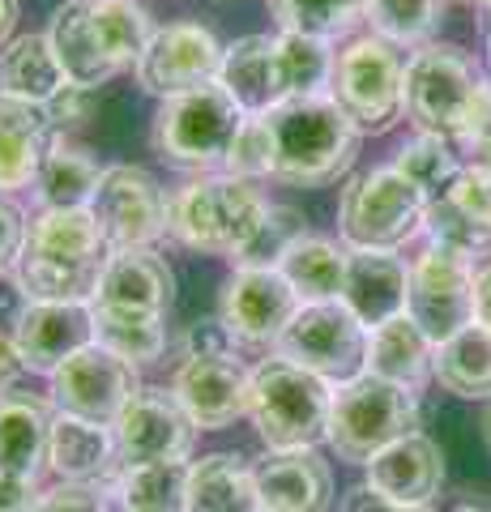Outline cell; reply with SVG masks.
Returning a JSON list of instances; mask_svg holds the SVG:
<instances>
[{"instance_id": "cell-1", "label": "cell", "mask_w": 491, "mask_h": 512, "mask_svg": "<svg viewBox=\"0 0 491 512\" xmlns=\"http://www.w3.org/2000/svg\"><path fill=\"white\" fill-rule=\"evenodd\" d=\"M112 244L94 210H39L26 222V244L13 265L30 299L94 303Z\"/></svg>"}, {"instance_id": "cell-2", "label": "cell", "mask_w": 491, "mask_h": 512, "mask_svg": "<svg viewBox=\"0 0 491 512\" xmlns=\"http://www.w3.org/2000/svg\"><path fill=\"white\" fill-rule=\"evenodd\" d=\"M274 137V180L291 188H325L351 171L359 154V128L334 94H299L265 111Z\"/></svg>"}, {"instance_id": "cell-3", "label": "cell", "mask_w": 491, "mask_h": 512, "mask_svg": "<svg viewBox=\"0 0 491 512\" xmlns=\"http://www.w3.org/2000/svg\"><path fill=\"white\" fill-rule=\"evenodd\" d=\"M329 410H334V384L312 376L282 355H269L252 367L248 380V419L265 448H316L329 436Z\"/></svg>"}, {"instance_id": "cell-4", "label": "cell", "mask_w": 491, "mask_h": 512, "mask_svg": "<svg viewBox=\"0 0 491 512\" xmlns=\"http://www.w3.org/2000/svg\"><path fill=\"white\" fill-rule=\"evenodd\" d=\"M269 201L252 180L235 175H214V180H193L167 197V235L176 244L210 256H240L244 244L257 235Z\"/></svg>"}, {"instance_id": "cell-5", "label": "cell", "mask_w": 491, "mask_h": 512, "mask_svg": "<svg viewBox=\"0 0 491 512\" xmlns=\"http://www.w3.org/2000/svg\"><path fill=\"white\" fill-rule=\"evenodd\" d=\"M483 86H487V77L470 52H462L453 43H423L406 60L402 116L419 133H432V137H445L462 146Z\"/></svg>"}, {"instance_id": "cell-6", "label": "cell", "mask_w": 491, "mask_h": 512, "mask_svg": "<svg viewBox=\"0 0 491 512\" xmlns=\"http://www.w3.org/2000/svg\"><path fill=\"white\" fill-rule=\"evenodd\" d=\"M419 431V393L389 384L372 372L346 380L334 389V410H329V436L334 448L351 466H368L376 453H385L393 440Z\"/></svg>"}, {"instance_id": "cell-7", "label": "cell", "mask_w": 491, "mask_h": 512, "mask_svg": "<svg viewBox=\"0 0 491 512\" xmlns=\"http://www.w3.org/2000/svg\"><path fill=\"white\" fill-rule=\"evenodd\" d=\"M427 197L398 167L355 175L338 201V235L351 252H402L423 235Z\"/></svg>"}, {"instance_id": "cell-8", "label": "cell", "mask_w": 491, "mask_h": 512, "mask_svg": "<svg viewBox=\"0 0 491 512\" xmlns=\"http://www.w3.org/2000/svg\"><path fill=\"white\" fill-rule=\"evenodd\" d=\"M244 116L248 111L218 82L197 86L188 94H176V99H163L154 116V150L158 158L188 171L227 167V154L240 137Z\"/></svg>"}, {"instance_id": "cell-9", "label": "cell", "mask_w": 491, "mask_h": 512, "mask_svg": "<svg viewBox=\"0 0 491 512\" xmlns=\"http://www.w3.org/2000/svg\"><path fill=\"white\" fill-rule=\"evenodd\" d=\"M274 355L308 367L312 376L338 389V384L363 376V367H368V325L342 299L299 303L291 325L274 342Z\"/></svg>"}, {"instance_id": "cell-10", "label": "cell", "mask_w": 491, "mask_h": 512, "mask_svg": "<svg viewBox=\"0 0 491 512\" xmlns=\"http://www.w3.org/2000/svg\"><path fill=\"white\" fill-rule=\"evenodd\" d=\"M406 60L380 35H359L338 52L329 94L355 120L359 133H389L402 116Z\"/></svg>"}, {"instance_id": "cell-11", "label": "cell", "mask_w": 491, "mask_h": 512, "mask_svg": "<svg viewBox=\"0 0 491 512\" xmlns=\"http://www.w3.org/2000/svg\"><path fill=\"white\" fill-rule=\"evenodd\" d=\"M406 316L427 333L432 346L462 333L474 320V261L427 244L410 261Z\"/></svg>"}, {"instance_id": "cell-12", "label": "cell", "mask_w": 491, "mask_h": 512, "mask_svg": "<svg viewBox=\"0 0 491 512\" xmlns=\"http://www.w3.org/2000/svg\"><path fill=\"white\" fill-rule=\"evenodd\" d=\"M90 210L99 218L112 252L154 248L167 235V192L158 188L150 171L129 163H116L103 171Z\"/></svg>"}, {"instance_id": "cell-13", "label": "cell", "mask_w": 491, "mask_h": 512, "mask_svg": "<svg viewBox=\"0 0 491 512\" xmlns=\"http://www.w3.org/2000/svg\"><path fill=\"white\" fill-rule=\"evenodd\" d=\"M116 457L120 466H163V461H188L193 457L197 423L184 414L171 389H146L120 410L112 423Z\"/></svg>"}, {"instance_id": "cell-14", "label": "cell", "mask_w": 491, "mask_h": 512, "mask_svg": "<svg viewBox=\"0 0 491 512\" xmlns=\"http://www.w3.org/2000/svg\"><path fill=\"white\" fill-rule=\"evenodd\" d=\"M52 402L56 410L77 414V419L90 423H107L112 427L120 419V410L137 397V367L124 363L120 355H112L107 346H86L77 350L69 363H60L52 376Z\"/></svg>"}, {"instance_id": "cell-15", "label": "cell", "mask_w": 491, "mask_h": 512, "mask_svg": "<svg viewBox=\"0 0 491 512\" xmlns=\"http://www.w3.org/2000/svg\"><path fill=\"white\" fill-rule=\"evenodd\" d=\"M227 47L214 39L210 26L201 22H171L154 30L146 56L137 60V82L154 99H176L197 86L218 82Z\"/></svg>"}, {"instance_id": "cell-16", "label": "cell", "mask_w": 491, "mask_h": 512, "mask_svg": "<svg viewBox=\"0 0 491 512\" xmlns=\"http://www.w3.org/2000/svg\"><path fill=\"white\" fill-rule=\"evenodd\" d=\"M299 303L304 299L291 291V282L278 269H235L223 286V320L235 342L248 346H274L299 312Z\"/></svg>"}, {"instance_id": "cell-17", "label": "cell", "mask_w": 491, "mask_h": 512, "mask_svg": "<svg viewBox=\"0 0 491 512\" xmlns=\"http://www.w3.org/2000/svg\"><path fill=\"white\" fill-rule=\"evenodd\" d=\"M22 367L35 376H52L77 350L94 346V303H52L30 299V308L13 325Z\"/></svg>"}, {"instance_id": "cell-18", "label": "cell", "mask_w": 491, "mask_h": 512, "mask_svg": "<svg viewBox=\"0 0 491 512\" xmlns=\"http://www.w3.org/2000/svg\"><path fill=\"white\" fill-rule=\"evenodd\" d=\"M248 380L252 372L235 355L184 359L171 380V393L197 423V431H223L248 414Z\"/></svg>"}, {"instance_id": "cell-19", "label": "cell", "mask_w": 491, "mask_h": 512, "mask_svg": "<svg viewBox=\"0 0 491 512\" xmlns=\"http://www.w3.org/2000/svg\"><path fill=\"white\" fill-rule=\"evenodd\" d=\"M261 512H329L334 508V470L316 457V448H265L257 461Z\"/></svg>"}, {"instance_id": "cell-20", "label": "cell", "mask_w": 491, "mask_h": 512, "mask_svg": "<svg viewBox=\"0 0 491 512\" xmlns=\"http://www.w3.org/2000/svg\"><path fill=\"white\" fill-rule=\"evenodd\" d=\"M60 141L52 116L39 103L0 94V197L35 188L43 158Z\"/></svg>"}, {"instance_id": "cell-21", "label": "cell", "mask_w": 491, "mask_h": 512, "mask_svg": "<svg viewBox=\"0 0 491 512\" xmlns=\"http://www.w3.org/2000/svg\"><path fill=\"white\" fill-rule=\"evenodd\" d=\"M171 303H176V274L154 248L112 252V261L99 278V291H94V308L167 316Z\"/></svg>"}, {"instance_id": "cell-22", "label": "cell", "mask_w": 491, "mask_h": 512, "mask_svg": "<svg viewBox=\"0 0 491 512\" xmlns=\"http://www.w3.org/2000/svg\"><path fill=\"white\" fill-rule=\"evenodd\" d=\"M218 86H223L248 116H261V111H274L278 103H287L291 90H287V69H282L278 35H244V39L227 43Z\"/></svg>"}, {"instance_id": "cell-23", "label": "cell", "mask_w": 491, "mask_h": 512, "mask_svg": "<svg viewBox=\"0 0 491 512\" xmlns=\"http://www.w3.org/2000/svg\"><path fill=\"white\" fill-rule=\"evenodd\" d=\"M368 478L363 483L393 495L402 504H432L440 487H445V453L432 436L423 431H410V436L393 440L385 453H376L368 466Z\"/></svg>"}, {"instance_id": "cell-24", "label": "cell", "mask_w": 491, "mask_h": 512, "mask_svg": "<svg viewBox=\"0 0 491 512\" xmlns=\"http://www.w3.org/2000/svg\"><path fill=\"white\" fill-rule=\"evenodd\" d=\"M47 470L65 483H107L120 470L116 436L107 423H90L77 414H52V444H47Z\"/></svg>"}, {"instance_id": "cell-25", "label": "cell", "mask_w": 491, "mask_h": 512, "mask_svg": "<svg viewBox=\"0 0 491 512\" xmlns=\"http://www.w3.org/2000/svg\"><path fill=\"white\" fill-rule=\"evenodd\" d=\"M406 295H410V265L402 261L398 252H351L342 303L368 329L385 325V320H393V316H402L406 312Z\"/></svg>"}, {"instance_id": "cell-26", "label": "cell", "mask_w": 491, "mask_h": 512, "mask_svg": "<svg viewBox=\"0 0 491 512\" xmlns=\"http://www.w3.org/2000/svg\"><path fill=\"white\" fill-rule=\"evenodd\" d=\"M47 444H52V414L39 397H0V478H18V483L35 487L47 470Z\"/></svg>"}, {"instance_id": "cell-27", "label": "cell", "mask_w": 491, "mask_h": 512, "mask_svg": "<svg viewBox=\"0 0 491 512\" xmlns=\"http://www.w3.org/2000/svg\"><path fill=\"white\" fill-rule=\"evenodd\" d=\"M432 355H436V346L427 342V333L402 312L385 320V325L368 329V367L363 372L419 393L432 380Z\"/></svg>"}, {"instance_id": "cell-28", "label": "cell", "mask_w": 491, "mask_h": 512, "mask_svg": "<svg viewBox=\"0 0 491 512\" xmlns=\"http://www.w3.org/2000/svg\"><path fill=\"white\" fill-rule=\"evenodd\" d=\"M47 39H52V47H56L65 77H69V82H77V86L99 90V86H107L120 73L112 64V56L103 52L99 30H94V22H90V5H86V0H65V5L52 13Z\"/></svg>"}, {"instance_id": "cell-29", "label": "cell", "mask_w": 491, "mask_h": 512, "mask_svg": "<svg viewBox=\"0 0 491 512\" xmlns=\"http://www.w3.org/2000/svg\"><path fill=\"white\" fill-rule=\"evenodd\" d=\"M188 512H261L257 470L235 453L188 461Z\"/></svg>"}, {"instance_id": "cell-30", "label": "cell", "mask_w": 491, "mask_h": 512, "mask_svg": "<svg viewBox=\"0 0 491 512\" xmlns=\"http://www.w3.org/2000/svg\"><path fill=\"white\" fill-rule=\"evenodd\" d=\"M346 265H351V248L308 231L287 248V256L278 261V274L291 282V291L304 303H329L346 291Z\"/></svg>"}, {"instance_id": "cell-31", "label": "cell", "mask_w": 491, "mask_h": 512, "mask_svg": "<svg viewBox=\"0 0 491 512\" xmlns=\"http://www.w3.org/2000/svg\"><path fill=\"white\" fill-rule=\"evenodd\" d=\"M432 380L466 402H491V329L470 320L462 333L440 342L432 355Z\"/></svg>"}, {"instance_id": "cell-32", "label": "cell", "mask_w": 491, "mask_h": 512, "mask_svg": "<svg viewBox=\"0 0 491 512\" xmlns=\"http://www.w3.org/2000/svg\"><path fill=\"white\" fill-rule=\"evenodd\" d=\"M65 86L69 77L60 69V56L47 35H22L0 52V94L47 107Z\"/></svg>"}, {"instance_id": "cell-33", "label": "cell", "mask_w": 491, "mask_h": 512, "mask_svg": "<svg viewBox=\"0 0 491 512\" xmlns=\"http://www.w3.org/2000/svg\"><path fill=\"white\" fill-rule=\"evenodd\" d=\"M103 171L107 167L94 163L90 150L56 141L52 154H47L39 167V180H35L39 210H90Z\"/></svg>"}, {"instance_id": "cell-34", "label": "cell", "mask_w": 491, "mask_h": 512, "mask_svg": "<svg viewBox=\"0 0 491 512\" xmlns=\"http://www.w3.org/2000/svg\"><path fill=\"white\" fill-rule=\"evenodd\" d=\"M107 491H112V504L124 512H188V461L120 466Z\"/></svg>"}, {"instance_id": "cell-35", "label": "cell", "mask_w": 491, "mask_h": 512, "mask_svg": "<svg viewBox=\"0 0 491 512\" xmlns=\"http://www.w3.org/2000/svg\"><path fill=\"white\" fill-rule=\"evenodd\" d=\"M90 22L99 30L103 52L112 56L116 69H137V60L146 56V47L154 39V22L137 0H86Z\"/></svg>"}, {"instance_id": "cell-36", "label": "cell", "mask_w": 491, "mask_h": 512, "mask_svg": "<svg viewBox=\"0 0 491 512\" xmlns=\"http://www.w3.org/2000/svg\"><path fill=\"white\" fill-rule=\"evenodd\" d=\"M94 342L107 346L112 355H120L124 363L146 367V363L163 359V350H167V329H163V316L94 308Z\"/></svg>"}, {"instance_id": "cell-37", "label": "cell", "mask_w": 491, "mask_h": 512, "mask_svg": "<svg viewBox=\"0 0 491 512\" xmlns=\"http://www.w3.org/2000/svg\"><path fill=\"white\" fill-rule=\"evenodd\" d=\"M265 5L278 30H295V35H312L325 43L346 39L368 18V0H265Z\"/></svg>"}, {"instance_id": "cell-38", "label": "cell", "mask_w": 491, "mask_h": 512, "mask_svg": "<svg viewBox=\"0 0 491 512\" xmlns=\"http://www.w3.org/2000/svg\"><path fill=\"white\" fill-rule=\"evenodd\" d=\"M363 22L393 47H423L445 22V0H368Z\"/></svg>"}, {"instance_id": "cell-39", "label": "cell", "mask_w": 491, "mask_h": 512, "mask_svg": "<svg viewBox=\"0 0 491 512\" xmlns=\"http://www.w3.org/2000/svg\"><path fill=\"white\" fill-rule=\"evenodd\" d=\"M393 167H398L406 180L423 192L427 201H440V197H449V188H453L457 175H462L466 163H457L453 141L432 137V133H415V137H410L406 146L398 150Z\"/></svg>"}, {"instance_id": "cell-40", "label": "cell", "mask_w": 491, "mask_h": 512, "mask_svg": "<svg viewBox=\"0 0 491 512\" xmlns=\"http://www.w3.org/2000/svg\"><path fill=\"white\" fill-rule=\"evenodd\" d=\"M423 235H427V244H436L445 252H457V256H466V261H479V256L491 252V231L479 227V222H474L453 197L427 201Z\"/></svg>"}, {"instance_id": "cell-41", "label": "cell", "mask_w": 491, "mask_h": 512, "mask_svg": "<svg viewBox=\"0 0 491 512\" xmlns=\"http://www.w3.org/2000/svg\"><path fill=\"white\" fill-rule=\"evenodd\" d=\"M308 235V222L291 205H269V214L261 218L257 235L244 244V252L235 256V269H278V261L287 256L295 239Z\"/></svg>"}, {"instance_id": "cell-42", "label": "cell", "mask_w": 491, "mask_h": 512, "mask_svg": "<svg viewBox=\"0 0 491 512\" xmlns=\"http://www.w3.org/2000/svg\"><path fill=\"white\" fill-rule=\"evenodd\" d=\"M227 175L235 180H274V137H269V120L261 116H244V128L235 137V146L227 154Z\"/></svg>"}, {"instance_id": "cell-43", "label": "cell", "mask_w": 491, "mask_h": 512, "mask_svg": "<svg viewBox=\"0 0 491 512\" xmlns=\"http://www.w3.org/2000/svg\"><path fill=\"white\" fill-rule=\"evenodd\" d=\"M30 512H116V504H112V491L99 483H65L60 478L56 487L35 495Z\"/></svg>"}, {"instance_id": "cell-44", "label": "cell", "mask_w": 491, "mask_h": 512, "mask_svg": "<svg viewBox=\"0 0 491 512\" xmlns=\"http://www.w3.org/2000/svg\"><path fill=\"white\" fill-rule=\"evenodd\" d=\"M449 197L462 205V210H466L474 222H479V227L491 231V167H483V163H466L462 175L453 180Z\"/></svg>"}, {"instance_id": "cell-45", "label": "cell", "mask_w": 491, "mask_h": 512, "mask_svg": "<svg viewBox=\"0 0 491 512\" xmlns=\"http://www.w3.org/2000/svg\"><path fill=\"white\" fill-rule=\"evenodd\" d=\"M184 359H218V355H235V333L227 329L223 316H205L193 320L180 338Z\"/></svg>"}, {"instance_id": "cell-46", "label": "cell", "mask_w": 491, "mask_h": 512, "mask_svg": "<svg viewBox=\"0 0 491 512\" xmlns=\"http://www.w3.org/2000/svg\"><path fill=\"white\" fill-rule=\"evenodd\" d=\"M90 111H94V90H90V86H77V82H69L52 103H47V116H52L56 133L86 124V120H90Z\"/></svg>"}, {"instance_id": "cell-47", "label": "cell", "mask_w": 491, "mask_h": 512, "mask_svg": "<svg viewBox=\"0 0 491 512\" xmlns=\"http://www.w3.org/2000/svg\"><path fill=\"white\" fill-rule=\"evenodd\" d=\"M342 512H436L432 504H402V500H393V495L385 491H376L368 483H359L342 495Z\"/></svg>"}, {"instance_id": "cell-48", "label": "cell", "mask_w": 491, "mask_h": 512, "mask_svg": "<svg viewBox=\"0 0 491 512\" xmlns=\"http://www.w3.org/2000/svg\"><path fill=\"white\" fill-rule=\"evenodd\" d=\"M26 244V222L9 201H0V274H9Z\"/></svg>"}, {"instance_id": "cell-49", "label": "cell", "mask_w": 491, "mask_h": 512, "mask_svg": "<svg viewBox=\"0 0 491 512\" xmlns=\"http://www.w3.org/2000/svg\"><path fill=\"white\" fill-rule=\"evenodd\" d=\"M30 308V291L22 286V278L13 274H0V329H9L13 333V325L22 320V312Z\"/></svg>"}, {"instance_id": "cell-50", "label": "cell", "mask_w": 491, "mask_h": 512, "mask_svg": "<svg viewBox=\"0 0 491 512\" xmlns=\"http://www.w3.org/2000/svg\"><path fill=\"white\" fill-rule=\"evenodd\" d=\"M22 372H26V367H22V355H18V342H13V333L0 329V397L18 384Z\"/></svg>"}, {"instance_id": "cell-51", "label": "cell", "mask_w": 491, "mask_h": 512, "mask_svg": "<svg viewBox=\"0 0 491 512\" xmlns=\"http://www.w3.org/2000/svg\"><path fill=\"white\" fill-rule=\"evenodd\" d=\"M35 487L30 483H18V478H0V512H30L35 504Z\"/></svg>"}, {"instance_id": "cell-52", "label": "cell", "mask_w": 491, "mask_h": 512, "mask_svg": "<svg viewBox=\"0 0 491 512\" xmlns=\"http://www.w3.org/2000/svg\"><path fill=\"white\" fill-rule=\"evenodd\" d=\"M474 320L491 329V265L474 274Z\"/></svg>"}, {"instance_id": "cell-53", "label": "cell", "mask_w": 491, "mask_h": 512, "mask_svg": "<svg viewBox=\"0 0 491 512\" xmlns=\"http://www.w3.org/2000/svg\"><path fill=\"white\" fill-rule=\"evenodd\" d=\"M13 22H18V0H0V52L13 43Z\"/></svg>"}, {"instance_id": "cell-54", "label": "cell", "mask_w": 491, "mask_h": 512, "mask_svg": "<svg viewBox=\"0 0 491 512\" xmlns=\"http://www.w3.org/2000/svg\"><path fill=\"white\" fill-rule=\"evenodd\" d=\"M470 163H483V167H491V141H487V146H479V150H470Z\"/></svg>"}, {"instance_id": "cell-55", "label": "cell", "mask_w": 491, "mask_h": 512, "mask_svg": "<svg viewBox=\"0 0 491 512\" xmlns=\"http://www.w3.org/2000/svg\"><path fill=\"white\" fill-rule=\"evenodd\" d=\"M483 440H487V448H491V402L483 406Z\"/></svg>"}, {"instance_id": "cell-56", "label": "cell", "mask_w": 491, "mask_h": 512, "mask_svg": "<svg viewBox=\"0 0 491 512\" xmlns=\"http://www.w3.org/2000/svg\"><path fill=\"white\" fill-rule=\"evenodd\" d=\"M479 9H483V26H487V43H491V0H479Z\"/></svg>"}, {"instance_id": "cell-57", "label": "cell", "mask_w": 491, "mask_h": 512, "mask_svg": "<svg viewBox=\"0 0 491 512\" xmlns=\"http://www.w3.org/2000/svg\"><path fill=\"white\" fill-rule=\"evenodd\" d=\"M457 512H483V508H457Z\"/></svg>"}, {"instance_id": "cell-58", "label": "cell", "mask_w": 491, "mask_h": 512, "mask_svg": "<svg viewBox=\"0 0 491 512\" xmlns=\"http://www.w3.org/2000/svg\"><path fill=\"white\" fill-rule=\"evenodd\" d=\"M462 5H479V0H462Z\"/></svg>"}, {"instance_id": "cell-59", "label": "cell", "mask_w": 491, "mask_h": 512, "mask_svg": "<svg viewBox=\"0 0 491 512\" xmlns=\"http://www.w3.org/2000/svg\"><path fill=\"white\" fill-rule=\"evenodd\" d=\"M116 512H124V508H116Z\"/></svg>"}, {"instance_id": "cell-60", "label": "cell", "mask_w": 491, "mask_h": 512, "mask_svg": "<svg viewBox=\"0 0 491 512\" xmlns=\"http://www.w3.org/2000/svg\"><path fill=\"white\" fill-rule=\"evenodd\" d=\"M487 47H491V43H487ZM487 60H491V56H487Z\"/></svg>"}]
</instances>
